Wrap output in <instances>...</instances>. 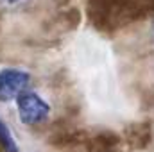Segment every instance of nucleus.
Listing matches in <instances>:
<instances>
[{
  "instance_id": "obj_4",
  "label": "nucleus",
  "mask_w": 154,
  "mask_h": 152,
  "mask_svg": "<svg viewBox=\"0 0 154 152\" xmlns=\"http://www.w3.org/2000/svg\"><path fill=\"white\" fill-rule=\"evenodd\" d=\"M122 143L120 134L113 131H100L88 138L86 152H118Z\"/></svg>"
},
{
  "instance_id": "obj_6",
  "label": "nucleus",
  "mask_w": 154,
  "mask_h": 152,
  "mask_svg": "<svg viewBox=\"0 0 154 152\" xmlns=\"http://www.w3.org/2000/svg\"><path fill=\"white\" fill-rule=\"evenodd\" d=\"M27 0H0V7H16V5H22L25 4Z\"/></svg>"
},
{
  "instance_id": "obj_2",
  "label": "nucleus",
  "mask_w": 154,
  "mask_h": 152,
  "mask_svg": "<svg viewBox=\"0 0 154 152\" xmlns=\"http://www.w3.org/2000/svg\"><path fill=\"white\" fill-rule=\"evenodd\" d=\"M31 84V74L20 68L0 70V102H9L27 90Z\"/></svg>"
},
{
  "instance_id": "obj_3",
  "label": "nucleus",
  "mask_w": 154,
  "mask_h": 152,
  "mask_svg": "<svg viewBox=\"0 0 154 152\" xmlns=\"http://www.w3.org/2000/svg\"><path fill=\"white\" fill-rule=\"evenodd\" d=\"M124 140L133 149H145L152 141V127L149 122L129 123L124 131Z\"/></svg>"
},
{
  "instance_id": "obj_7",
  "label": "nucleus",
  "mask_w": 154,
  "mask_h": 152,
  "mask_svg": "<svg viewBox=\"0 0 154 152\" xmlns=\"http://www.w3.org/2000/svg\"><path fill=\"white\" fill-rule=\"evenodd\" d=\"M152 34H154V23H152Z\"/></svg>"
},
{
  "instance_id": "obj_8",
  "label": "nucleus",
  "mask_w": 154,
  "mask_h": 152,
  "mask_svg": "<svg viewBox=\"0 0 154 152\" xmlns=\"http://www.w3.org/2000/svg\"><path fill=\"white\" fill-rule=\"evenodd\" d=\"M0 152H2V150H0Z\"/></svg>"
},
{
  "instance_id": "obj_5",
  "label": "nucleus",
  "mask_w": 154,
  "mask_h": 152,
  "mask_svg": "<svg viewBox=\"0 0 154 152\" xmlns=\"http://www.w3.org/2000/svg\"><path fill=\"white\" fill-rule=\"evenodd\" d=\"M0 150L2 152H18V145L14 141V136L11 129L2 122L0 118Z\"/></svg>"
},
{
  "instance_id": "obj_1",
  "label": "nucleus",
  "mask_w": 154,
  "mask_h": 152,
  "mask_svg": "<svg viewBox=\"0 0 154 152\" xmlns=\"http://www.w3.org/2000/svg\"><path fill=\"white\" fill-rule=\"evenodd\" d=\"M16 106H18V116L25 125L45 123L50 113V106L38 93H32V91L20 93L16 97Z\"/></svg>"
}]
</instances>
